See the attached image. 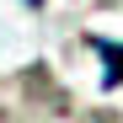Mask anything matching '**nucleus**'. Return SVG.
I'll return each instance as SVG.
<instances>
[{"instance_id": "1", "label": "nucleus", "mask_w": 123, "mask_h": 123, "mask_svg": "<svg viewBox=\"0 0 123 123\" xmlns=\"http://www.w3.org/2000/svg\"><path fill=\"white\" fill-rule=\"evenodd\" d=\"M91 48L107 59L102 64V91H118L123 86V43H107V37H91Z\"/></svg>"}, {"instance_id": "2", "label": "nucleus", "mask_w": 123, "mask_h": 123, "mask_svg": "<svg viewBox=\"0 0 123 123\" xmlns=\"http://www.w3.org/2000/svg\"><path fill=\"white\" fill-rule=\"evenodd\" d=\"M27 6H43V0H27Z\"/></svg>"}]
</instances>
